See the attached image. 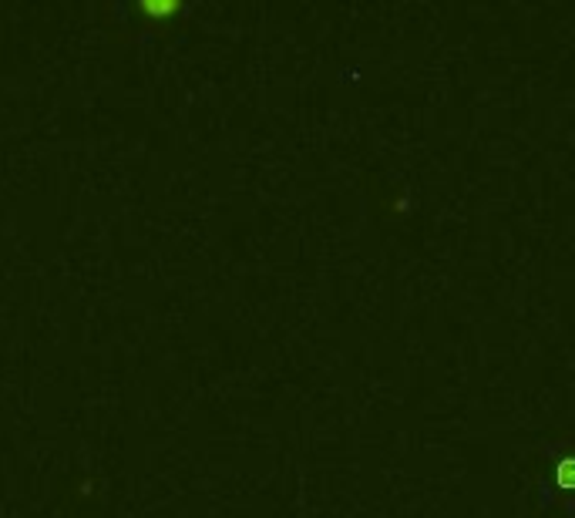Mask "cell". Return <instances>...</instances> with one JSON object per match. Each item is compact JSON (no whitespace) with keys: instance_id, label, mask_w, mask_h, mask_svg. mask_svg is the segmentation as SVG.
<instances>
[{"instance_id":"2","label":"cell","mask_w":575,"mask_h":518,"mask_svg":"<svg viewBox=\"0 0 575 518\" xmlns=\"http://www.w3.org/2000/svg\"><path fill=\"white\" fill-rule=\"evenodd\" d=\"M142 11L148 17H172L182 11V4H175V0H159V4H142Z\"/></svg>"},{"instance_id":"1","label":"cell","mask_w":575,"mask_h":518,"mask_svg":"<svg viewBox=\"0 0 575 518\" xmlns=\"http://www.w3.org/2000/svg\"><path fill=\"white\" fill-rule=\"evenodd\" d=\"M552 492L575 495V448L555 458V465H552Z\"/></svg>"}]
</instances>
